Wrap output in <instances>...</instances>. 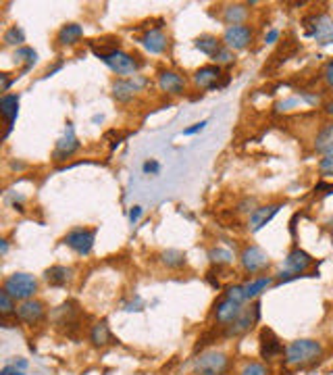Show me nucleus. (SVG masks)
<instances>
[{
  "label": "nucleus",
  "instance_id": "1",
  "mask_svg": "<svg viewBox=\"0 0 333 375\" xmlns=\"http://www.w3.org/2000/svg\"><path fill=\"white\" fill-rule=\"evenodd\" d=\"M323 357V344L310 338H300L286 346L283 361L288 367H308Z\"/></svg>",
  "mask_w": 333,
  "mask_h": 375
},
{
  "label": "nucleus",
  "instance_id": "2",
  "mask_svg": "<svg viewBox=\"0 0 333 375\" xmlns=\"http://www.w3.org/2000/svg\"><path fill=\"white\" fill-rule=\"evenodd\" d=\"M230 357L223 350L210 348L194 359V375H225L230 371Z\"/></svg>",
  "mask_w": 333,
  "mask_h": 375
},
{
  "label": "nucleus",
  "instance_id": "3",
  "mask_svg": "<svg viewBox=\"0 0 333 375\" xmlns=\"http://www.w3.org/2000/svg\"><path fill=\"white\" fill-rule=\"evenodd\" d=\"M2 290L6 294H11L15 301H28V298H35L38 292V279L30 275V273L17 272L11 273L4 281H2Z\"/></svg>",
  "mask_w": 333,
  "mask_h": 375
},
{
  "label": "nucleus",
  "instance_id": "4",
  "mask_svg": "<svg viewBox=\"0 0 333 375\" xmlns=\"http://www.w3.org/2000/svg\"><path fill=\"white\" fill-rule=\"evenodd\" d=\"M312 263H315V259H312L306 250L294 248V250L286 257V261H283V272L279 273V284H286V281H290V279L302 277L304 273L312 267Z\"/></svg>",
  "mask_w": 333,
  "mask_h": 375
},
{
  "label": "nucleus",
  "instance_id": "5",
  "mask_svg": "<svg viewBox=\"0 0 333 375\" xmlns=\"http://www.w3.org/2000/svg\"><path fill=\"white\" fill-rule=\"evenodd\" d=\"M304 30L312 40H317V44H333V17L327 13H315L310 17L304 19Z\"/></svg>",
  "mask_w": 333,
  "mask_h": 375
},
{
  "label": "nucleus",
  "instance_id": "6",
  "mask_svg": "<svg viewBox=\"0 0 333 375\" xmlns=\"http://www.w3.org/2000/svg\"><path fill=\"white\" fill-rule=\"evenodd\" d=\"M259 319H261V301L256 298L250 307L242 308L237 319L225 328V336L227 338H239V336L248 334L259 323Z\"/></svg>",
  "mask_w": 333,
  "mask_h": 375
},
{
  "label": "nucleus",
  "instance_id": "7",
  "mask_svg": "<svg viewBox=\"0 0 333 375\" xmlns=\"http://www.w3.org/2000/svg\"><path fill=\"white\" fill-rule=\"evenodd\" d=\"M96 234H98V230H90V228H75V230H71V232L67 234L65 238H63V242H65L67 246H69L73 252H77L79 257H86V254H90V252H92V248H94Z\"/></svg>",
  "mask_w": 333,
  "mask_h": 375
},
{
  "label": "nucleus",
  "instance_id": "8",
  "mask_svg": "<svg viewBox=\"0 0 333 375\" xmlns=\"http://www.w3.org/2000/svg\"><path fill=\"white\" fill-rule=\"evenodd\" d=\"M100 61H102L106 67L111 69L113 73L123 75V77H133V75H135V71H137V67H140V63L133 59L132 55L123 52L121 48H119V50H115V52H111V55L100 57Z\"/></svg>",
  "mask_w": 333,
  "mask_h": 375
},
{
  "label": "nucleus",
  "instance_id": "9",
  "mask_svg": "<svg viewBox=\"0 0 333 375\" xmlns=\"http://www.w3.org/2000/svg\"><path fill=\"white\" fill-rule=\"evenodd\" d=\"M239 263H242V269H244V272L250 273V275H256V273L265 272L271 261H269V254H266L261 246L250 244V246H246V248L242 250Z\"/></svg>",
  "mask_w": 333,
  "mask_h": 375
},
{
  "label": "nucleus",
  "instance_id": "10",
  "mask_svg": "<svg viewBox=\"0 0 333 375\" xmlns=\"http://www.w3.org/2000/svg\"><path fill=\"white\" fill-rule=\"evenodd\" d=\"M146 77L142 75H133V77H121L113 84V96L117 103H130L133 96L146 86Z\"/></svg>",
  "mask_w": 333,
  "mask_h": 375
},
{
  "label": "nucleus",
  "instance_id": "11",
  "mask_svg": "<svg viewBox=\"0 0 333 375\" xmlns=\"http://www.w3.org/2000/svg\"><path fill=\"white\" fill-rule=\"evenodd\" d=\"M259 348H261V357L265 361H275L281 359L286 354V346L283 342L277 338V334L271 328H263L261 336H259Z\"/></svg>",
  "mask_w": 333,
  "mask_h": 375
},
{
  "label": "nucleus",
  "instance_id": "12",
  "mask_svg": "<svg viewBox=\"0 0 333 375\" xmlns=\"http://www.w3.org/2000/svg\"><path fill=\"white\" fill-rule=\"evenodd\" d=\"M21 323H26V325H38V323H42L44 321V317H46V307H44V303L42 301H38V298H28V301H21L19 305H17V315H15Z\"/></svg>",
  "mask_w": 333,
  "mask_h": 375
},
{
  "label": "nucleus",
  "instance_id": "13",
  "mask_svg": "<svg viewBox=\"0 0 333 375\" xmlns=\"http://www.w3.org/2000/svg\"><path fill=\"white\" fill-rule=\"evenodd\" d=\"M79 150V140L75 136V130H73V125L69 123L65 130V134L57 140V146H55V152H52V161H67V159H71L75 152Z\"/></svg>",
  "mask_w": 333,
  "mask_h": 375
},
{
  "label": "nucleus",
  "instance_id": "14",
  "mask_svg": "<svg viewBox=\"0 0 333 375\" xmlns=\"http://www.w3.org/2000/svg\"><path fill=\"white\" fill-rule=\"evenodd\" d=\"M252 28L250 26H233L227 28L225 34H223V44L225 48L230 50H244L250 42H252Z\"/></svg>",
  "mask_w": 333,
  "mask_h": 375
},
{
  "label": "nucleus",
  "instance_id": "15",
  "mask_svg": "<svg viewBox=\"0 0 333 375\" xmlns=\"http://www.w3.org/2000/svg\"><path fill=\"white\" fill-rule=\"evenodd\" d=\"M242 308H244V305H239V303H235L232 298L223 296V298L217 303V307H215V321H217L221 328H227L230 323H233V321L237 319V315L242 313Z\"/></svg>",
  "mask_w": 333,
  "mask_h": 375
},
{
  "label": "nucleus",
  "instance_id": "16",
  "mask_svg": "<svg viewBox=\"0 0 333 375\" xmlns=\"http://www.w3.org/2000/svg\"><path fill=\"white\" fill-rule=\"evenodd\" d=\"M159 88H161L165 94L179 96V94H184V90H186V79H184L177 71L165 69V71L159 73Z\"/></svg>",
  "mask_w": 333,
  "mask_h": 375
},
{
  "label": "nucleus",
  "instance_id": "17",
  "mask_svg": "<svg viewBox=\"0 0 333 375\" xmlns=\"http://www.w3.org/2000/svg\"><path fill=\"white\" fill-rule=\"evenodd\" d=\"M140 44L150 52V55H163L169 46V38L161 28H152L140 38Z\"/></svg>",
  "mask_w": 333,
  "mask_h": 375
},
{
  "label": "nucleus",
  "instance_id": "18",
  "mask_svg": "<svg viewBox=\"0 0 333 375\" xmlns=\"http://www.w3.org/2000/svg\"><path fill=\"white\" fill-rule=\"evenodd\" d=\"M281 205H265V206H256L254 213H250V219H248V225H250V232H259L263 230L266 223L279 213Z\"/></svg>",
  "mask_w": 333,
  "mask_h": 375
},
{
  "label": "nucleus",
  "instance_id": "19",
  "mask_svg": "<svg viewBox=\"0 0 333 375\" xmlns=\"http://www.w3.org/2000/svg\"><path fill=\"white\" fill-rule=\"evenodd\" d=\"M221 67L219 65H204L194 73V84L202 88V90H215L217 88V82L221 77Z\"/></svg>",
  "mask_w": 333,
  "mask_h": 375
},
{
  "label": "nucleus",
  "instance_id": "20",
  "mask_svg": "<svg viewBox=\"0 0 333 375\" xmlns=\"http://www.w3.org/2000/svg\"><path fill=\"white\" fill-rule=\"evenodd\" d=\"M0 113L6 121V132H4V138L9 136V132L13 130V123L19 115V96L17 94H4L2 101H0Z\"/></svg>",
  "mask_w": 333,
  "mask_h": 375
},
{
  "label": "nucleus",
  "instance_id": "21",
  "mask_svg": "<svg viewBox=\"0 0 333 375\" xmlns=\"http://www.w3.org/2000/svg\"><path fill=\"white\" fill-rule=\"evenodd\" d=\"M44 279L52 288H65L67 284H71V279H73V269L65 267V265H52L50 269L44 272Z\"/></svg>",
  "mask_w": 333,
  "mask_h": 375
},
{
  "label": "nucleus",
  "instance_id": "22",
  "mask_svg": "<svg viewBox=\"0 0 333 375\" xmlns=\"http://www.w3.org/2000/svg\"><path fill=\"white\" fill-rule=\"evenodd\" d=\"M223 23L227 28H233V26H244V21L248 19V4H227L223 9V15H221Z\"/></svg>",
  "mask_w": 333,
  "mask_h": 375
},
{
  "label": "nucleus",
  "instance_id": "23",
  "mask_svg": "<svg viewBox=\"0 0 333 375\" xmlns=\"http://www.w3.org/2000/svg\"><path fill=\"white\" fill-rule=\"evenodd\" d=\"M273 277L271 275H261V277H252L248 284H244V292L248 301H256L263 292H266V288L273 286Z\"/></svg>",
  "mask_w": 333,
  "mask_h": 375
},
{
  "label": "nucleus",
  "instance_id": "24",
  "mask_svg": "<svg viewBox=\"0 0 333 375\" xmlns=\"http://www.w3.org/2000/svg\"><path fill=\"white\" fill-rule=\"evenodd\" d=\"M90 342L96 348H104L108 344H115V336H113L111 328L106 325V321H98V323L92 325V330H90Z\"/></svg>",
  "mask_w": 333,
  "mask_h": 375
},
{
  "label": "nucleus",
  "instance_id": "25",
  "mask_svg": "<svg viewBox=\"0 0 333 375\" xmlns=\"http://www.w3.org/2000/svg\"><path fill=\"white\" fill-rule=\"evenodd\" d=\"M194 46L198 48L202 55H206V57H215L225 44H223V40H219L217 35H210V34H204L196 38V42H194Z\"/></svg>",
  "mask_w": 333,
  "mask_h": 375
},
{
  "label": "nucleus",
  "instance_id": "26",
  "mask_svg": "<svg viewBox=\"0 0 333 375\" xmlns=\"http://www.w3.org/2000/svg\"><path fill=\"white\" fill-rule=\"evenodd\" d=\"M81 38H84V28H81V26H77V23H67V26H63V28L59 30L57 42L63 44V46H73V44H77Z\"/></svg>",
  "mask_w": 333,
  "mask_h": 375
},
{
  "label": "nucleus",
  "instance_id": "27",
  "mask_svg": "<svg viewBox=\"0 0 333 375\" xmlns=\"http://www.w3.org/2000/svg\"><path fill=\"white\" fill-rule=\"evenodd\" d=\"M315 150L321 155H333V123H327L321 128V132L315 138Z\"/></svg>",
  "mask_w": 333,
  "mask_h": 375
},
{
  "label": "nucleus",
  "instance_id": "28",
  "mask_svg": "<svg viewBox=\"0 0 333 375\" xmlns=\"http://www.w3.org/2000/svg\"><path fill=\"white\" fill-rule=\"evenodd\" d=\"M186 261H188L186 252H181L177 248H166L161 252V263L169 269H181L186 265Z\"/></svg>",
  "mask_w": 333,
  "mask_h": 375
},
{
  "label": "nucleus",
  "instance_id": "29",
  "mask_svg": "<svg viewBox=\"0 0 333 375\" xmlns=\"http://www.w3.org/2000/svg\"><path fill=\"white\" fill-rule=\"evenodd\" d=\"M35 61H38V52H35L33 48L21 46V48H17V50H15V63L23 65V73H26V71H30V69L35 65Z\"/></svg>",
  "mask_w": 333,
  "mask_h": 375
},
{
  "label": "nucleus",
  "instance_id": "30",
  "mask_svg": "<svg viewBox=\"0 0 333 375\" xmlns=\"http://www.w3.org/2000/svg\"><path fill=\"white\" fill-rule=\"evenodd\" d=\"M208 259H210V263L217 265V267H221V265H232L233 252L232 250H227V248H223V246H217V248H210Z\"/></svg>",
  "mask_w": 333,
  "mask_h": 375
},
{
  "label": "nucleus",
  "instance_id": "31",
  "mask_svg": "<svg viewBox=\"0 0 333 375\" xmlns=\"http://www.w3.org/2000/svg\"><path fill=\"white\" fill-rule=\"evenodd\" d=\"M237 375H271V369L266 367V363H261V361H246Z\"/></svg>",
  "mask_w": 333,
  "mask_h": 375
},
{
  "label": "nucleus",
  "instance_id": "32",
  "mask_svg": "<svg viewBox=\"0 0 333 375\" xmlns=\"http://www.w3.org/2000/svg\"><path fill=\"white\" fill-rule=\"evenodd\" d=\"M2 42H4V46H23V42H26V34H23V30L21 28H17V26H13V28H9L4 35H2Z\"/></svg>",
  "mask_w": 333,
  "mask_h": 375
},
{
  "label": "nucleus",
  "instance_id": "33",
  "mask_svg": "<svg viewBox=\"0 0 333 375\" xmlns=\"http://www.w3.org/2000/svg\"><path fill=\"white\" fill-rule=\"evenodd\" d=\"M0 315L2 317L17 315V301L11 294H6L4 290H0Z\"/></svg>",
  "mask_w": 333,
  "mask_h": 375
},
{
  "label": "nucleus",
  "instance_id": "34",
  "mask_svg": "<svg viewBox=\"0 0 333 375\" xmlns=\"http://www.w3.org/2000/svg\"><path fill=\"white\" fill-rule=\"evenodd\" d=\"M213 61H215V65H219V67H223V65H232L233 61H235V55H233V50L230 48H221L215 57H213Z\"/></svg>",
  "mask_w": 333,
  "mask_h": 375
},
{
  "label": "nucleus",
  "instance_id": "35",
  "mask_svg": "<svg viewBox=\"0 0 333 375\" xmlns=\"http://www.w3.org/2000/svg\"><path fill=\"white\" fill-rule=\"evenodd\" d=\"M225 296H227V298H232V301H235V303H239V305L248 303V298H246V292H244V284L230 286V288H227V292H225Z\"/></svg>",
  "mask_w": 333,
  "mask_h": 375
},
{
  "label": "nucleus",
  "instance_id": "36",
  "mask_svg": "<svg viewBox=\"0 0 333 375\" xmlns=\"http://www.w3.org/2000/svg\"><path fill=\"white\" fill-rule=\"evenodd\" d=\"M319 171L323 177H333V155H327L319 161Z\"/></svg>",
  "mask_w": 333,
  "mask_h": 375
},
{
  "label": "nucleus",
  "instance_id": "37",
  "mask_svg": "<svg viewBox=\"0 0 333 375\" xmlns=\"http://www.w3.org/2000/svg\"><path fill=\"white\" fill-rule=\"evenodd\" d=\"M206 119L204 121H198V123H194L192 128H188V130H184V136H194V134H198V132H202L204 128H206Z\"/></svg>",
  "mask_w": 333,
  "mask_h": 375
},
{
  "label": "nucleus",
  "instance_id": "38",
  "mask_svg": "<svg viewBox=\"0 0 333 375\" xmlns=\"http://www.w3.org/2000/svg\"><path fill=\"white\" fill-rule=\"evenodd\" d=\"M0 375H26V371H23V369H19L15 363H11V365H4V367H2Z\"/></svg>",
  "mask_w": 333,
  "mask_h": 375
},
{
  "label": "nucleus",
  "instance_id": "39",
  "mask_svg": "<svg viewBox=\"0 0 333 375\" xmlns=\"http://www.w3.org/2000/svg\"><path fill=\"white\" fill-rule=\"evenodd\" d=\"M159 169H161V167H159V163H157V161H146V163H144V171H146V173H152V175H157V173H159Z\"/></svg>",
  "mask_w": 333,
  "mask_h": 375
},
{
  "label": "nucleus",
  "instance_id": "40",
  "mask_svg": "<svg viewBox=\"0 0 333 375\" xmlns=\"http://www.w3.org/2000/svg\"><path fill=\"white\" fill-rule=\"evenodd\" d=\"M140 215H142V206H133L132 211H130V221L135 223L140 219Z\"/></svg>",
  "mask_w": 333,
  "mask_h": 375
},
{
  "label": "nucleus",
  "instance_id": "41",
  "mask_svg": "<svg viewBox=\"0 0 333 375\" xmlns=\"http://www.w3.org/2000/svg\"><path fill=\"white\" fill-rule=\"evenodd\" d=\"M325 79H327L329 88H333V61L327 65V69H325Z\"/></svg>",
  "mask_w": 333,
  "mask_h": 375
},
{
  "label": "nucleus",
  "instance_id": "42",
  "mask_svg": "<svg viewBox=\"0 0 333 375\" xmlns=\"http://www.w3.org/2000/svg\"><path fill=\"white\" fill-rule=\"evenodd\" d=\"M277 38H279V32H277V30H271V32H269V34L265 35V42H269V44H273V42H275Z\"/></svg>",
  "mask_w": 333,
  "mask_h": 375
},
{
  "label": "nucleus",
  "instance_id": "43",
  "mask_svg": "<svg viewBox=\"0 0 333 375\" xmlns=\"http://www.w3.org/2000/svg\"><path fill=\"white\" fill-rule=\"evenodd\" d=\"M0 79H2V92H6V90H9V86H11V79H9V75H6V73H2V75H0Z\"/></svg>",
  "mask_w": 333,
  "mask_h": 375
},
{
  "label": "nucleus",
  "instance_id": "44",
  "mask_svg": "<svg viewBox=\"0 0 333 375\" xmlns=\"http://www.w3.org/2000/svg\"><path fill=\"white\" fill-rule=\"evenodd\" d=\"M6 250H9V244H6V240H2V254H6Z\"/></svg>",
  "mask_w": 333,
  "mask_h": 375
},
{
  "label": "nucleus",
  "instance_id": "45",
  "mask_svg": "<svg viewBox=\"0 0 333 375\" xmlns=\"http://www.w3.org/2000/svg\"><path fill=\"white\" fill-rule=\"evenodd\" d=\"M327 113H332V115H333V103L327 104Z\"/></svg>",
  "mask_w": 333,
  "mask_h": 375
}]
</instances>
